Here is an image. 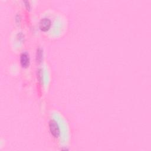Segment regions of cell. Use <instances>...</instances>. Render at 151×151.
Wrapping results in <instances>:
<instances>
[{
    "mask_svg": "<svg viewBox=\"0 0 151 151\" xmlns=\"http://www.w3.org/2000/svg\"><path fill=\"white\" fill-rule=\"evenodd\" d=\"M49 127L52 135L55 137H58L60 135V130L57 122L54 120H51L49 122Z\"/></svg>",
    "mask_w": 151,
    "mask_h": 151,
    "instance_id": "cell-1",
    "label": "cell"
},
{
    "mask_svg": "<svg viewBox=\"0 0 151 151\" xmlns=\"http://www.w3.org/2000/svg\"><path fill=\"white\" fill-rule=\"evenodd\" d=\"M51 21L48 18H42L39 23L40 28L43 31H46L49 29L51 27Z\"/></svg>",
    "mask_w": 151,
    "mask_h": 151,
    "instance_id": "cell-2",
    "label": "cell"
},
{
    "mask_svg": "<svg viewBox=\"0 0 151 151\" xmlns=\"http://www.w3.org/2000/svg\"><path fill=\"white\" fill-rule=\"evenodd\" d=\"M20 63L23 67H27L29 63V57L27 52H22L20 55Z\"/></svg>",
    "mask_w": 151,
    "mask_h": 151,
    "instance_id": "cell-3",
    "label": "cell"
},
{
    "mask_svg": "<svg viewBox=\"0 0 151 151\" xmlns=\"http://www.w3.org/2000/svg\"><path fill=\"white\" fill-rule=\"evenodd\" d=\"M37 59L38 60H41L42 58V51L40 49H38L37 50Z\"/></svg>",
    "mask_w": 151,
    "mask_h": 151,
    "instance_id": "cell-4",
    "label": "cell"
}]
</instances>
